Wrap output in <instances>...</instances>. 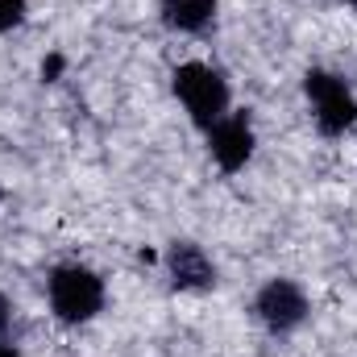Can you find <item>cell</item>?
<instances>
[{
    "mask_svg": "<svg viewBox=\"0 0 357 357\" xmlns=\"http://www.w3.org/2000/svg\"><path fill=\"white\" fill-rule=\"evenodd\" d=\"M171 91H175V100L183 104L187 121H191L199 133H208L220 116L233 112V88H229V75H225L220 67L204 63V59H187V63H178L175 71H171Z\"/></svg>",
    "mask_w": 357,
    "mask_h": 357,
    "instance_id": "6da1fadb",
    "label": "cell"
},
{
    "mask_svg": "<svg viewBox=\"0 0 357 357\" xmlns=\"http://www.w3.org/2000/svg\"><path fill=\"white\" fill-rule=\"evenodd\" d=\"M46 303H50V316L59 324L79 328V324H91L104 312L108 287H104L100 270L84 266V262H59L46 274Z\"/></svg>",
    "mask_w": 357,
    "mask_h": 357,
    "instance_id": "7a4b0ae2",
    "label": "cell"
},
{
    "mask_svg": "<svg viewBox=\"0 0 357 357\" xmlns=\"http://www.w3.org/2000/svg\"><path fill=\"white\" fill-rule=\"evenodd\" d=\"M250 312H254V320L266 328L270 337H295V333L312 320V299H307V291H303L295 278L274 274V278H266V282L254 291Z\"/></svg>",
    "mask_w": 357,
    "mask_h": 357,
    "instance_id": "3957f363",
    "label": "cell"
},
{
    "mask_svg": "<svg viewBox=\"0 0 357 357\" xmlns=\"http://www.w3.org/2000/svg\"><path fill=\"white\" fill-rule=\"evenodd\" d=\"M303 96H307L312 121H316V129H320L324 137H345L357 125V96L337 71L312 67V71L303 75Z\"/></svg>",
    "mask_w": 357,
    "mask_h": 357,
    "instance_id": "277c9868",
    "label": "cell"
},
{
    "mask_svg": "<svg viewBox=\"0 0 357 357\" xmlns=\"http://www.w3.org/2000/svg\"><path fill=\"white\" fill-rule=\"evenodd\" d=\"M208 158L216 162L220 175H241L250 162H254V150H258V129H254V116L245 108H233L229 116H220L208 133Z\"/></svg>",
    "mask_w": 357,
    "mask_h": 357,
    "instance_id": "5b68a950",
    "label": "cell"
},
{
    "mask_svg": "<svg viewBox=\"0 0 357 357\" xmlns=\"http://www.w3.org/2000/svg\"><path fill=\"white\" fill-rule=\"evenodd\" d=\"M162 270H167L171 287L183 291V295H208V291H216V282H220V266H216L212 254H208L199 241H191V237L167 241V250H162Z\"/></svg>",
    "mask_w": 357,
    "mask_h": 357,
    "instance_id": "8992f818",
    "label": "cell"
},
{
    "mask_svg": "<svg viewBox=\"0 0 357 357\" xmlns=\"http://www.w3.org/2000/svg\"><path fill=\"white\" fill-rule=\"evenodd\" d=\"M216 13L220 0H158V21L183 38H204L216 25Z\"/></svg>",
    "mask_w": 357,
    "mask_h": 357,
    "instance_id": "52a82bcc",
    "label": "cell"
},
{
    "mask_svg": "<svg viewBox=\"0 0 357 357\" xmlns=\"http://www.w3.org/2000/svg\"><path fill=\"white\" fill-rule=\"evenodd\" d=\"M29 21V0H0V38Z\"/></svg>",
    "mask_w": 357,
    "mask_h": 357,
    "instance_id": "ba28073f",
    "label": "cell"
},
{
    "mask_svg": "<svg viewBox=\"0 0 357 357\" xmlns=\"http://www.w3.org/2000/svg\"><path fill=\"white\" fill-rule=\"evenodd\" d=\"M8 328H13V299L0 291V341L8 337Z\"/></svg>",
    "mask_w": 357,
    "mask_h": 357,
    "instance_id": "9c48e42d",
    "label": "cell"
},
{
    "mask_svg": "<svg viewBox=\"0 0 357 357\" xmlns=\"http://www.w3.org/2000/svg\"><path fill=\"white\" fill-rule=\"evenodd\" d=\"M59 71H63V59H59V54H50V59L42 63V79H50V84H54V79H59Z\"/></svg>",
    "mask_w": 357,
    "mask_h": 357,
    "instance_id": "30bf717a",
    "label": "cell"
},
{
    "mask_svg": "<svg viewBox=\"0 0 357 357\" xmlns=\"http://www.w3.org/2000/svg\"><path fill=\"white\" fill-rule=\"evenodd\" d=\"M0 357H21V349H17V345L4 337V341H0Z\"/></svg>",
    "mask_w": 357,
    "mask_h": 357,
    "instance_id": "8fae6325",
    "label": "cell"
},
{
    "mask_svg": "<svg viewBox=\"0 0 357 357\" xmlns=\"http://www.w3.org/2000/svg\"><path fill=\"white\" fill-rule=\"evenodd\" d=\"M349 8H354V13H357V0H349Z\"/></svg>",
    "mask_w": 357,
    "mask_h": 357,
    "instance_id": "7c38bea8",
    "label": "cell"
},
{
    "mask_svg": "<svg viewBox=\"0 0 357 357\" xmlns=\"http://www.w3.org/2000/svg\"><path fill=\"white\" fill-rule=\"evenodd\" d=\"M0 204H4V187H0Z\"/></svg>",
    "mask_w": 357,
    "mask_h": 357,
    "instance_id": "4fadbf2b",
    "label": "cell"
}]
</instances>
